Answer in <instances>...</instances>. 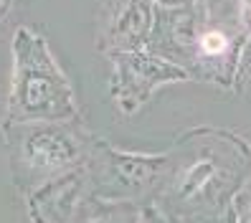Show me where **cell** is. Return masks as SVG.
<instances>
[{"label":"cell","mask_w":251,"mask_h":223,"mask_svg":"<svg viewBox=\"0 0 251 223\" xmlns=\"http://www.w3.org/2000/svg\"><path fill=\"white\" fill-rule=\"evenodd\" d=\"M25 49L18 46V74H16V99L13 109L18 117H58L69 114L71 97L66 81L58 76L49 53L38 43L28 46V36L21 33Z\"/></svg>","instance_id":"obj_1"},{"label":"cell","mask_w":251,"mask_h":223,"mask_svg":"<svg viewBox=\"0 0 251 223\" xmlns=\"http://www.w3.org/2000/svg\"><path fill=\"white\" fill-rule=\"evenodd\" d=\"M246 13H249V16H251V0H246Z\"/></svg>","instance_id":"obj_3"},{"label":"cell","mask_w":251,"mask_h":223,"mask_svg":"<svg viewBox=\"0 0 251 223\" xmlns=\"http://www.w3.org/2000/svg\"><path fill=\"white\" fill-rule=\"evenodd\" d=\"M226 36L224 33H208V36H203L201 41V46L205 53H221V51H226Z\"/></svg>","instance_id":"obj_2"}]
</instances>
